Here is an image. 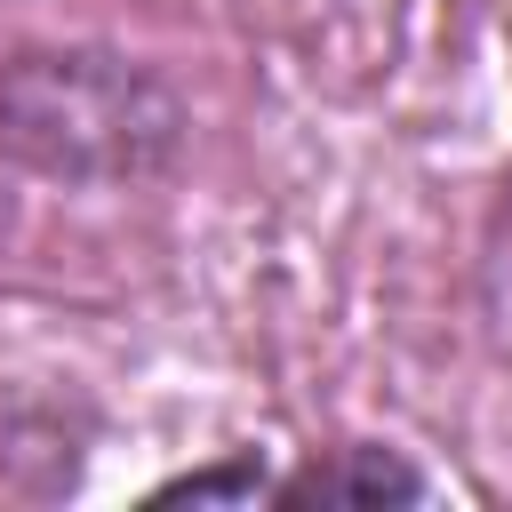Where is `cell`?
Here are the masks:
<instances>
[{
	"instance_id": "obj_1",
	"label": "cell",
	"mask_w": 512,
	"mask_h": 512,
	"mask_svg": "<svg viewBox=\"0 0 512 512\" xmlns=\"http://www.w3.org/2000/svg\"><path fill=\"white\" fill-rule=\"evenodd\" d=\"M280 496L288 504H416V496H432V480L416 464H400L392 448H344L336 464L280 480Z\"/></svg>"
},
{
	"instance_id": "obj_2",
	"label": "cell",
	"mask_w": 512,
	"mask_h": 512,
	"mask_svg": "<svg viewBox=\"0 0 512 512\" xmlns=\"http://www.w3.org/2000/svg\"><path fill=\"white\" fill-rule=\"evenodd\" d=\"M160 496H280L256 464H224V472H184V480H168Z\"/></svg>"
}]
</instances>
